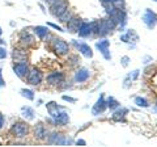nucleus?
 Instances as JSON below:
<instances>
[{"label": "nucleus", "mask_w": 157, "mask_h": 147, "mask_svg": "<svg viewBox=\"0 0 157 147\" xmlns=\"http://www.w3.org/2000/svg\"><path fill=\"white\" fill-rule=\"evenodd\" d=\"M45 2H46V3H51V4H52L54 2H56V0H45Z\"/></svg>", "instance_id": "4c0bfd02"}, {"label": "nucleus", "mask_w": 157, "mask_h": 147, "mask_svg": "<svg viewBox=\"0 0 157 147\" xmlns=\"http://www.w3.org/2000/svg\"><path fill=\"white\" fill-rule=\"evenodd\" d=\"M21 95L24 97H26L28 100H33L34 99V93L32 91H29V89H21Z\"/></svg>", "instance_id": "c756f323"}, {"label": "nucleus", "mask_w": 157, "mask_h": 147, "mask_svg": "<svg viewBox=\"0 0 157 147\" xmlns=\"http://www.w3.org/2000/svg\"><path fill=\"white\" fill-rule=\"evenodd\" d=\"M3 125H4V117H3L2 113H0V129L3 127Z\"/></svg>", "instance_id": "c9c22d12"}, {"label": "nucleus", "mask_w": 157, "mask_h": 147, "mask_svg": "<svg viewBox=\"0 0 157 147\" xmlns=\"http://www.w3.org/2000/svg\"><path fill=\"white\" fill-rule=\"evenodd\" d=\"M141 20H143V22L145 24L148 29H153L157 25V14L152 9H145Z\"/></svg>", "instance_id": "423d86ee"}, {"label": "nucleus", "mask_w": 157, "mask_h": 147, "mask_svg": "<svg viewBox=\"0 0 157 147\" xmlns=\"http://www.w3.org/2000/svg\"><path fill=\"white\" fill-rule=\"evenodd\" d=\"M137 76H139V70H135V71H132L131 74H128V75L124 77V80H123V88H128L132 83L137 79Z\"/></svg>", "instance_id": "aec40b11"}, {"label": "nucleus", "mask_w": 157, "mask_h": 147, "mask_svg": "<svg viewBox=\"0 0 157 147\" xmlns=\"http://www.w3.org/2000/svg\"><path fill=\"white\" fill-rule=\"evenodd\" d=\"M153 2H156V3H157V0H153Z\"/></svg>", "instance_id": "ea45409f"}, {"label": "nucleus", "mask_w": 157, "mask_h": 147, "mask_svg": "<svg viewBox=\"0 0 157 147\" xmlns=\"http://www.w3.org/2000/svg\"><path fill=\"white\" fill-rule=\"evenodd\" d=\"M6 85V81L3 80V76H2V70H0V87H4Z\"/></svg>", "instance_id": "f704fd0d"}, {"label": "nucleus", "mask_w": 157, "mask_h": 147, "mask_svg": "<svg viewBox=\"0 0 157 147\" xmlns=\"http://www.w3.org/2000/svg\"><path fill=\"white\" fill-rule=\"evenodd\" d=\"M121 41L124 42V43H132V47H134L135 43L139 41V36L136 34V32L134 29H130V30H127L124 34L121 36Z\"/></svg>", "instance_id": "9d476101"}, {"label": "nucleus", "mask_w": 157, "mask_h": 147, "mask_svg": "<svg viewBox=\"0 0 157 147\" xmlns=\"http://www.w3.org/2000/svg\"><path fill=\"white\" fill-rule=\"evenodd\" d=\"M75 45L78 47V51H80L82 55L86 57V58H92L93 57V51L89 45H86V43H80V45H77V42H75Z\"/></svg>", "instance_id": "412c9836"}, {"label": "nucleus", "mask_w": 157, "mask_h": 147, "mask_svg": "<svg viewBox=\"0 0 157 147\" xmlns=\"http://www.w3.org/2000/svg\"><path fill=\"white\" fill-rule=\"evenodd\" d=\"M52 49L58 55H66V54H68V51H70L68 43L64 40H62V38H55V40H54Z\"/></svg>", "instance_id": "39448f33"}, {"label": "nucleus", "mask_w": 157, "mask_h": 147, "mask_svg": "<svg viewBox=\"0 0 157 147\" xmlns=\"http://www.w3.org/2000/svg\"><path fill=\"white\" fill-rule=\"evenodd\" d=\"M54 122H55V125L64 126V125H67L68 122H70V116H68V113H66V112H63V113L59 116L56 120H54Z\"/></svg>", "instance_id": "5701e85b"}, {"label": "nucleus", "mask_w": 157, "mask_h": 147, "mask_svg": "<svg viewBox=\"0 0 157 147\" xmlns=\"http://www.w3.org/2000/svg\"><path fill=\"white\" fill-rule=\"evenodd\" d=\"M106 104H107V108H110L111 110L118 109V108H119V102H118L114 97H109L107 101H106Z\"/></svg>", "instance_id": "cd10ccee"}, {"label": "nucleus", "mask_w": 157, "mask_h": 147, "mask_svg": "<svg viewBox=\"0 0 157 147\" xmlns=\"http://www.w3.org/2000/svg\"><path fill=\"white\" fill-rule=\"evenodd\" d=\"M135 104L137 106H140V108H148L149 106V102L147 101L145 99H143V97H136V99H135Z\"/></svg>", "instance_id": "c85d7f7f"}, {"label": "nucleus", "mask_w": 157, "mask_h": 147, "mask_svg": "<svg viewBox=\"0 0 157 147\" xmlns=\"http://www.w3.org/2000/svg\"><path fill=\"white\" fill-rule=\"evenodd\" d=\"M48 142L52 143V145H59V146H64V145H71L72 143V141L70 138H66L64 135L56 134V133H54L50 138H48Z\"/></svg>", "instance_id": "ddd939ff"}, {"label": "nucleus", "mask_w": 157, "mask_h": 147, "mask_svg": "<svg viewBox=\"0 0 157 147\" xmlns=\"http://www.w3.org/2000/svg\"><path fill=\"white\" fill-rule=\"evenodd\" d=\"M48 25H50V26H52L54 29H58V30H59V32H63V29H62L60 26H58V25H55V24H51V22H50V24H48Z\"/></svg>", "instance_id": "72a5a7b5"}, {"label": "nucleus", "mask_w": 157, "mask_h": 147, "mask_svg": "<svg viewBox=\"0 0 157 147\" xmlns=\"http://www.w3.org/2000/svg\"><path fill=\"white\" fill-rule=\"evenodd\" d=\"M109 16L115 21L117 25H119L121 28H123L127 22V14L123 9H117V8H111L107 11Z\"/></svg>", "instance_id": "f03ea898"}, {"label": "nucleus", "mask_w": 157, "mask_h": 147, "mask_svg": "<svg viewBox=\"0 0 157 147\" xmlns=\"http://www.w3.org/2000/svg\"><path fill=\"white\" fill-rule=\"evenodd\" d=\"M115 26H117V24L111 17L104 18V20H101V21H97V32L96 33L100 34V36H106V34H109L110 32L114 30Z\"/></svg>", "instance_id": "f257e3e1"}, {"label": "nucleus", "mask_w": 157, "mask_h": 147, "mask_svg": "<svg viewBox=\"0 0 157 147\" xmlns=\"http://www.w3.org/2000/svg\"><path fill=\"white\" fill-rule=\"evenodd\" d=\"M6 57H7V51H6V49L0 47V59H3V58H6Z\"/></svg>", "instance_id": "2f4dec72"}, {"label": "nucleus", "mask_w": 157, "mask_h": 147, "mask_svg": "<svg viewBox=\"0 0 157 147\" xmlns=\"http://www.w3.org/2000/svg\"><path fill=\"white\" fill-rule=\"evenodd\" d=\"M128 62H130V57H122L121 65L123 66V67H127V66H128Z\"/></svg>", "instance_id": "7c9ffc66"}, {"label": "nucleus", "mask_w": 157, "mask_h": 147, "mask_svg": "<svg viewBox=\"0 0 157 147\" xmlns=\"http://www.w3.org/2000/svg\"><path fill=\"white\" fill-rule=\"evenodd\" d=\"M13 61L14 62H26V53L21 50H14L13 51Z\"/></svg>", "instance_id": "b1692460"}, {"label": "nucleus", "mask_w": 157, "mask_h": 147, "mask_svg": "<svg viewBox=\"0 0 157 147\" xmlns=\"http://www.w3.org/2000/svg\"><path fill=\"white\" fill-rule=\"evenodd\" d=\"M46 108H47V112H48V114H50V117H51L52 120H56L58 117L60 116L63 112H64V109H63L62 106H59L56 102H54V101L47 102Z\"/></svg>", "instance_id": "6e6552de"}, {"label": "nucleus", "mask_w": 157, "mask_h": 147, "mask_svg": "<svg viewBox=\"0 0 157 147\" xmlns=\"http://www.w3.org/2000/svg\"><path fill=\"white\" fill-rule=\"evenodd\" d=\"M13 71L16 72V75L18 77H25L29 74V67L26 65V62H20L13 66Z\"/></svg>", "instance_id": "dca6fc26"}, {"label": "nucleus", "mask_w": 157, "mask_h": 147, "mask_svg": "<svg viewBox=\"0 0 157 147\" xmlns=\"http://www.w3.org/2000/svg\"><path fill=\"white\" fill-rule=\"evenodd\" d=\"M127 113H128V109H126V108H121L119 109V108H118L114 112V114H113V120L117 122H124Z\"/></svg>", "instance_id": "f3484780"}, {"label": "nucleus", "mask_w": 157, "mask_h": 147, "mask_svg": "<svg viewBox=\"0 0 157 147\" xmlns=\"http://www.w3.org/2000/svg\"><path fill=\"white\" fill-rule=\"evenodd\" d=\"M124 0H111L110 6L106 8V11H109L111 8H117V9H123L124 8Z\"/></svg>", "instance_id": "a878e982"}, {"label": "nucleus", "mask_w": 157, "mask_h": 147, "mask_svg": "<svg viewBox=\"0 0 157 147\" xmlns=\"http://www.w3.org/2000/svg\"><path fill=\"white\" fill-rule=\"evenodd\" d=\"M20 43H21V45H24V46H26V47L33 46V45H34V38H33V36H30L29 33L22 32L21 36H20Z\"/></svg>", "instance_id": "a211bd4d"}, {"label": "nucleus", "mask_w": 157, "mask_h": 147, "mask_svg": "<svg viewBox=\"0 0 157 147\" xmlns=\"http://www.w3.org/2000/svg\"><path fill=\"white\" fill-rule=\"evenodd\" d=\"M68 9V2L67 0H56L51 4V8H50V12L52 16L55 17H60L63 16Z\"/></svg>", "instance_id": "7ed1b4c3"}, {"label": "nucleus", "mask_w": 157, "mask_h": 147, "mask_svg": "<svg viewBox=\"0 0 157 147\" xmlns=\"http://www.w3.org/2000/svg\"><path fill=\"white\" fill-rule=\"evenodd\" d=\"M81 18L80 17H72L70 18V20L67 21V29H68V32L70 33H77L78 32V29H80L81 26Z\"/></svg>", "instance_id": "2eb2a0df"}, {"label": "nucleus", "mask_w": 157, "mask_h": 147, "mask_svg": "<svg viewBox=\"0 0 157 147\" xmlns=\"http://www.w3.org/2000/svg\"><path fill=\"white\" fill-rule=\"evenodd\" d=\"M34 32H36V34L41 38V40H43V38L48 34V29L45 28V26H36L34 28Z\"/></svg>", "instance_id": "bb28decb"}, {"label": "nucleus", "mask_w": 157, "mask_h": 147, "mask_svg": "<svg viewBox=\"0 0 157 147\" xmlns=\"http://www.w3.org/2000/svg\"><path fill=\"white\" fill-rule=\"evenodd\" d=\"M21 113H22V116L25 117L26 120H29V121H32V120H34V110L32 109L30 106H22V109H21Z\"/></svg>", "instance_id": "393cba45"}, {"label": "nucleus", "mask_w": 157, "mask_h": 147, "mask_svg": "<svg viewBox=\"0 0 157 147\" xmlns=\"http://www.w3.org/2000/svg\"><path fill=\"white\" fill-rule=\"evenodd\" d=\"M34 134H36V138L39 139V141H42V139L46 138L47 131H46V129H45V126H43V124H41V122H39V124H37Z\"/></svg>", "instance_id": "4be33fe9"}, {"label": "nucleus", "mask_w": 157, "mask_h": 147, "mask_svg": "<svg viewBox=\"0 0 157 147\" xmlns=\"http://www.w3.org/2000/svg\"><path fill=\"white\" fill-rule=\"evenodd\" d=\"M76 145L78 146V145H80V146H85L86 143H85V141H82V139H78L77 142H76Z\"/></svg>", "instance_id": "e433bc0d"}, {"label": "nucleus", "mask_w": 157, "mask_h": 147, "mask_svg": "<svg viewBox=\"0 0 157 147\" xmlns=\"http://www.w3.org/2000/svg\"><path fill=\"white\" fill-rule=\"evenodd\" d=\"M96 47L100 50V53L104 55V58L106 61H110L111 59V54L109 51V47H110V42L107 40H102V41H98L96 42Z\"/></svg>", "instance_id": "1a4fd4ad"}, {"label": "nucleus", "mask_w": 157, "mask_h": 147, "mask_svg": "<svg viewBox=\"0 0 157 147\" xmlns=\"http://www.w3.org/2000/svg\"><path fill=\"white\" fill-rule=\"evenodd\" d=\"M89 79V71L86 68H81L75 74V81L77 83H84Z\"/></svg>", "instance_id": "6ab92c4d"}, {"label": "nucleus", "mask_w": 157, "mask_h": 147, "mask_svg": "<svg viewBox=\"0 0 157 147\" xmlns=\"http://www.w3.org/2000/svg\"><path fill=\"white\" fill-rule=\"evenodd\" d=\"M29 131V127L25 122H16L13 124L12 129H11V133L16 137V138H24Z\"/></svg>", "instance_id": "0eeeda50"}, {"label": "nucleus", "mask_w": 157, "mask_h": 147, "mask_svg": "<svg viewBox=\"0 0 157 147\" xmlns=\"http://www.w3.org/2000/svg\"><path fill=\"white\" fill-rule=\"evenodd\" d=\"M42 81V72L37 70V68H33L32 71H29L28 74V83L32 85H38L39 83Z\"/></svg>", "instance_id": "f8f14e48"}, {"label": "nucleus", "mask_w": 157, "mask_h": 147, "mask_svg": "<svg viewBox=\"0 0 157 147\" xmlns=\"http://www.w3.org/2000/svg\"><path fill=\"white\" fill-rule=\"evenodd\" d=\"M156 105H157V102H156Z\"/></svg>", "instance_id": "a19ab883"}, {"label": "nucleus", "mask_w": 157, "mask_h": 147, "mask_svg": "<svg viewBox=\"0 0 157 147\" xmlns=\"http://www.w3.org/2000/svg\"><path fill=\"white\" fill-rule=\"evenodd\" d=\"M63 100L68 101V102H76V99H72V97H70V96H63Z\"/></svg>", "instance_id": "473e14b6"}, {"label": "nucleus", "mask_w": 157, "mask_h": 147, "mask_svg": "<svg viewBox=\"0 0 157 147\" xmlns=\"http://www.w3.org/2000/svg\"><path fill=\"white\" fill-rule=\"evenodd\" d=\"M106 108H107V104H106V101H105V97H104V95H101L100 99L97 100V102L92 108V114L93 116H98V114L104 113Z\"/></svg>", "instance_id": "9b49d317"}, {"label": "nucleus", "mask_w": 157, "mask_h": 147, "mask_svg": "<svg viewBox=\"0 0 157 147\" xmlns=\"http://www.w3.org/2000/svg\"><path fill=\"white\" fill-rule=\"evenodd\" d=\"M64 81V74L63 72H51L47 76V84L50 85H59Z\"/></svg>", "instance_id": "4468645a"}, {"label": "nucleus", "mask_w": 157, "mask_h": 147, "mask_svg": "<svg viewBox=\"0 0 157 147\" xmlns=\"http://www.w3.org/2000/svg\"><path fill=\"white\" fill-rule=\"evenodd\" d=\"M96 32H97V21L90 22V24L89 22H82L77 33H78V36L80 37L85 38V37L92 36V34L96 33Z\"/></svg>", "instance_id": "20e7f679"}, {"label": "nucleus", "mask_w": 157, "mask_h": 147, "mask_svg": "<svg viewBox=\"0 0 157 147\" xmlns=\"http://www.w3.org/2000/svg\"><path fill=\"white\" fill-rule=\"evenodd\" d=\"M0 34H2V29H0Z\"/></svg>", "instance_id": "58836bf2"}]
</instances>
